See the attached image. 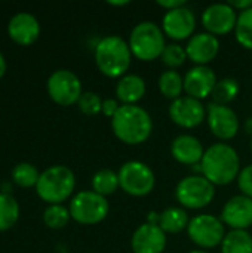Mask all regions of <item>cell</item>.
<instances>
[{"label":"cell","instance_id":"obj_1","mask_svg":"<svg viewBox=\"0 0 252 253\" xmlns=\"http://www.w3.org/2000/svg\"><path fill=\"white\" fill-rule=\"evenodd\" d=\"M201 172L214 185L233 182L241 173V160L236 150L224 142L211 145L202 157Z\"/></svg>","mask_w":252,"mask_h":253},{"label":"cell","instance_id":"obj_2","mask_svg":"<svg viewBox=\"0 0 252 253\" xmlns=\"http://www.w3.org/2000/svg\"><path fill=\"white\" fill-rule=\"evenodd\" d=\"M111 129L117 139L128 145H140L149 139L153 129L150 114L140 105H120L111 119Z\"/></svg>","mask_w":252,"mask_h":253},{"label":"cell","instance_id":"obj_3","mask_svg":"<svg viewBox=\"0 0 252 253\" xmlns=\"http://www.w3.org/2000/svg\"><path fill=\"white\" fill-rule=\"evenodd\" d=\"M132 52L120 36H105L95 47V62L98 70L110 77H123L131 67Z\"/></svg>","mask_w":252,"mask_h":253},{"label":"cell","instance_id":"obj_4","mask_svg":"<svg viewBox=\"0 0 252 253\" xmlns=\"http://www.w3.org/2000/svg\"><path fill=\"white\" fill-rule=\"evenodd\" d=\"M76 176L73 170L62 165L45 169L36 185L37 196L48 205H62L74 191Z\"/></svg>","mask_w":252,"mask_h":253},{"label":"cell","instance_id":"obj_5","mask_svg":"<svg viewBox=\"0 0 252 253\" xmlns=\"http://www.w3.org/2000/svg\"><path fill=\"white\" fill-rule=\"evenodd\" d=\"M128 44L135 58L150 62L160 58L166 47L165 33L156 22L143 21L132 28Z\"/></svg>","mask_w":252,"mask_h":253},{"label":"cell","instance_id":"obj_6","mask_svg":"<svg viewBox=\"0 0 252 253\" xmlns=\"http://www.w3.org/2000/svg\"><path fill=\"white\" fill-rule=\"evenodd\" d=\"M71 218L82 225H95L104 221L108 215L110 206L105 197L95 191H80L70 202Z\"/></svg>","mask_w":252,"mask_h":253},{"label":"cell","instance_id":"obj_7","mask_svg":"<svg viewBox=\"0 0 252 253\" xmlns=\"http://www.w3.org/2000/svg\"><path fill=\"white\" fill-rule=\"evenodd\" d=\"M175 197L178 203L187 209H202L214 200L215 185L203 175H190L178 182Z\"/></svg>","mask_w":252,"mask_h":253},{"label":"cell","instance_id":"obj_8","mask_svg":"<svg viewBox=\"0 0 252 253\" xmlns=\"http://www.w3.org/2000/svg\"><path fill=\"white\" fill-rule=\"evenodd\" d=\"M120 188L134 197H144L150 194L156 185L154 172L143 162H126L117 172Z\"/></svg>","mask_w":252,"mask_h":253},{"label":"cell","instance_id":"obj_9","mask_svg":"<svg viewBox=\"0 0 252 253\" xmlns=\"http://www.w3.org/2000/svg\"><path fill=\"white\" fill-rule=\"evenodd\" d=\"M189 239L202 249H211L223 243L226 237V225L212 215H198L190 219L187 227Z\"/></svg>","mask_w":252,"mask_h":253},{"label":"cell","instance_id":"obj_10","mask_svg":"<svg viewBox=\"0 0 252 253\" xmlns=\"http://www.w3.org/2000/svg\"><path fill=\"white\" fill-rule=\"evenodd\" d=\"M50 99L62 107L77 104L82 96V83L80 79L70 70H56L53 71L46 84Z\"/></svg>","mask_w":252,"mask_h":253},{"label":"cell","instance_id":"obj_11","mask_svg":"<svg viewBox=\"0 0 252 253\" xmlns=\"http://www.w3.org/2000/svg\"><path fill=\"white\" fill-rule=\"evenodd\" d=\"M206 122L212 135L221 141H229L235 138L239 130V119L236 113L227 105H220L214 102L208 104Z\"/></svg>","mask_w":252,"mask_h":253},{"label":"cell","instance_id":"obj_12","mask_svg":"<svg viewBox=\"0 0 252 253\" xmlns=\"http://www.w3.org/2000/svg\"><path fill=\"white\" fill-rule=\"evenodd\" d=\"M169 117L177 126L192 129L199 126L206 119V108L201 101L195 98L181 96L171 102Z\"/></svg>","mask_w":252,"mask_h":253},{"label":"cell","instance_id":"obj_13","mask_svg":"<svg viewBox=\"0 0 252 253\" xmlns=\"http://www.w3.org/2000/svg\"><path fill=\"white\" fill-rule=\"evenodd\" d=\"M238 13L229 3L209 4L202 13V24L209 34L223 36L236 28Z\"/></svg>","mask_w":252,"mask_h":253},{"label":"cell","instance_id":"obj_14","mask_svg":"<svg viewBox=\"0 0 252 253\" xmlns=\"http://www.w3.org/2000/svg\"><path fill=\"white\" fill-rule=\"evenodd\" d=\"M196 28V16L192 9L181 6L174 10H168L162 19V30L165 36L172 40H186L189 39Z\"/></svg>","mask_w":252,"mask_h":253},{"label":"cell","instance_id":"obj_15","mask_svg":"<svg viewBox=\"0 0 252 253\" xmlns=\"http://www.w3.org/2000/svg\"><path fill=\"white\" fill-rule=\"evenodd\" d=\"M217 82L218 80L212 68L208 65H196L184 76V92L187 96L201 101L211 96Z\"/></svg>","mask_w":252,"mask_h":253},{"label":"cell","instance_id":"obj_16","mask_svg":"<svg viewBox=\"0 0 252 253\" xmlns=\"http://www.w3.org/2000/svg\"><path fill=\"white\" fill-rule=\"evenodd\" d=\"M134 253H163L166 248V233L157 224L140 225L131 239Z\"/></svg>","mask_w":252,"mask_h":253},{"label":"cell","instance_id":"obj_17","mask_svg":"<svg viewBox=\"0 0 252 253\" xmlns=\"http://www.w3.org/2000/svg\"><path fill=\"white\" fill-rule=\"evenodd\" d=\"M221 221L232 230H247L252 225V199L241 194L235 196L224 205Z\"/></svg>","mask_w":252,"mask_h":253},{"label":"cell","instance_id":"obj_18","mask_svg":"<svg viewBox=\"0 0 252 253\" xmlns=\"http://www.w3.org/2000/svg\"><path fill=\"white\" fill-rule=\"evenodd\" d=\"M7 34L16 44L30 46L40 36V24L30 12H18L7 24Z\"/></svg>","mask_w":252,"mask_h":253},{"label":"cell","instance_id":"obj_19","mask_svg":"<svg viewBox=\"0 0 252 253\" xmlns=\"http://www.w3.org/2000/svg\"><path fill=\"white\" fill-rule=\"evenodd\" d=\"M220 50V42L217 36L206 33H198L192 36L186 46L187 58L196 65H208L212 62Z\"/></svg>","mask_w":252,"mask_h":253},{"label":"cell","instance_id":"obj_20","mask_svg":"<svg viewBox=\"0 0 252 253\" xmlns=\"http://www.w3.org/2000/svg\"><path fill=\"white\" fill-rule=\"evenodd\" d=\"M171 154L181 165L196 166L202 162L205 151L202 142L196 136L180 135L171 144Z\"/></svg>","mask_w":252,"mask_h":253},{"label":"cell","instance_id":"obj_21","mask_svg":"<svg viewBox=\"0 0 252 253\" xmlns=\"http://www.w3.org/2000/svg\"><path fill=\"white\" fill-rule=\"evenodd\" d=\"M146 95V82L138 74H125L116 84V96L122 105H137Z\"/></svg>","mask_w":252,"mask_h":253},{"label":"cell","instance_id":"obj_22","mask_svg":"<svg viewBox=\"0 0 252 253\" xmlns=\"http://www.w3.org/2000/svg\"><path fill=\"white\" fill-rule=\"evenodd\" d=\"M159 215V227L168 234H177L187 230L190 222L189 213L181 208H168Z\"/></svg>","mask_w":252,"mask_h":253},{"label":"cell","instance_id":"obj_23","mask_svg":"<svg viewBox=\"0 0 252 253\" xmlns=\"http://www.w3.org/2000/svg\"><path fill=\"white\" fill-rule=\"evenodd\" d=\"M221 253H252V237L247 230H232L221 243Z\"/></svg>","mask_w":252,"mask_h":253},{"label":"cell","instance_id":"obj_24","mask_svg":"<svg viewBox=\"0 0 252 253\" xmlns=\"http://www.w3.org/2000/svg\"><path fill=\"white\" fill-rule=\"evenodd\" d=\"M19 219V205L9 193H0V231L10 230Z\"/></svg>","mask_w":252,"mask_h":253},{"label":"cell","instance_id":"obj_25","mask_svg":"<svg viewBox=\"0 0 252 253\" xmlns=\"http://www.w3.org/2000/svg\"><path fill=\"white\" fill-rule=\"evenodd\" d=\"M159 89L165 98L175 101L181 98V92L184 90V79L177 70H166L159 77Z\"/></svg>","mask_w":252,"mask_h":253},{"label":"cell","instance_id":"obj_26","mask_svg":"<svg viewBox=\"0 0 252 253\" xmlns=\"http://www.w3.org/2000/svg\"><path fill=\"white\" fill-rule=\"evenodd\" d=\"M119 176L111 169H101L92 176V191L105 197L119 188Z\"/></svg>","mask_w":252,"mask_h":253},{"label":"cell","instance_id":"obj_27","mask_svg":"<svg viewBox=\"0 0 252 253\" xmlns=\"http://www.w3.org/2000/svg\"><path fill=\"white\" fill-rule=\"evenodd\" d=\"M239 83L236 79L232 77H224L221 80L217 82L211 96H212V102L214 104H220V105H227L229 102H232L238 93H239Z\"/></svg>","mask_w":252,"mask_h":253},{"label":"cell","instance_id":"obj_28","mask_svg":"<svg viewBox=\"0 0 252 253\" xmlns=\"http://www.w3.org/2000/svg\"><path fill=\"white\" fill-rule=\"evenodd\" d=\"M39 178H40V173L36 169V166L31 165V163L22 162V163H18L12 169V181H13L15 185H18L21 188L36 187Z\"/></svg>","mask_w":252,"mask_h":253},{"label":"cell","instance_id":"obj_29","mask_svg":"<svg viewBox=\"0 0 252 253\" xmlns=\"http://www.w3.org/2000/svg\"><path fill=\"white\" fill-rule=\"evenodd\" d=\"M70 218V211L62 205H49L43 212V222L50 230L64 228L68 224Z\"/></svg>","mask_w":252,"mask_h":253},{"label":"cell","instance_id":"obj_30","mask_svg":"<svg viewBox=\"0 0 252 253\" xmlns=\"http://www.w3.org/2000/svg\"><path fill=\"white\" fill-rule=\"evenodd\" d=\"M235 36L241 46L252 50V7L238 15Z\"/></svg>","mask_w":252,"mask_h":253},{"label":"cell","instance_id":"obj_31","mask_svg":"<svg viewBox=\"0 0 252 253\" xmlns=\"http://www.w3.org/2000/svg\"><path fill=\"white\" fill-rule=\"evenodd\" d=\"M160 59L162 62L169 67V70H175L178 67H181L187 58V52H186V47L177 44V43H172V44H166V47L163 49L162 55H160Z\"/></svg>","mask_w":252,"mask_h":253},{"label":"cell","instance_id":"obj_32","mask_svg":"<svg viewBox=\"0 0 252 253\" xmlns=\"http://www.w3.org/2000/svg\"><path fill=\"white\" fill-rule=\"evenodd\" d=\"M79 110L86 116H95L102 110V99L95 92H83L77 101Z\"/></svg>","mask_w":252,"mask_h":253},{"label":"cell","instance_id":"obj_33","mask_svg":"<svg viewBox=\"0 0 252 253\" xmlns=\"http://www.w3.org/2000/svg\"><path fill=\"white\" fill-rule=\"evenodd\" d=\"M238 185L244 196L252 199V165L245 166L241 170V173L238 176Z\"/></svg>","mask_w":252,"mask_h":253},{"label":"cell","instance_id":"obj_34","mask_svg":"<svg viewBox=\"0 0 252 253\" xmlns=\"http://www.w3.org/2000/svg\"><path fill=\"white\" fill-rule=\"evenodd\" d=\"M120 105H122V104H119L117 99H111V98L104 99V101H102V110H101V113H102L104 116L113 119V117L116 116V113L119 111Z\"/></svg>","mask_w":252,"mask_h":253},{"label":"cell","instance_id":"obj_35","mask_svg":"<svg viewBox=\"0 0 252 253\" xmlns=\"http://www.w3.org/2000/svg\"><path fill=\"white\" fill-rule=\"evenodd\" d=\"M157 4L163 9L168 10H174V9H178L181 6H186V0H159Z\"/></svg>","mask_w":252,"mask_h":253},{"label":"cell","instance_id":"obj_36","mask_svg":"<svg viewBox=\"0 0 252 253\" xmlns=\"http://www.w3.org/2000/svg\"><path fill=\"white\" fill-rule=\"evenodd\" d=\"M229 4L238 12V9H239V13L241 12H244V10H247V9H250L252 7V0H244V1H229Z\"/></svg>","mask_w":252,"mask_h":253},{"label":"cell","instance_id":"obj_37","mask_svg":"<svg viewBox=\"0 0 252 253\" xmlns=\"http://www.w3.org/2000/svg\"><path fill=\"white\" fill-rule=\"evenodd\" d=\"M4 73H6V59H4L3 53L0 52V79L4 76Z\"/></svg>","mask_w":252,"mask_h":253},{"label":"cell","instance_id":"obj_38","mask_svg":"<svg viewBox=\"0 0 252 253\" xmlns=\"http://www.w3.org/2000/svg\"><path fill=\"white\" fill-rule=\"evenodd\" d=\"M244 127H245V132H247L248 135H252V117H248V119L245 120Z\"/></svg>","mask_w":252,"mask_h":253},{"label":"cell","instance_id":"obj_39","mask_svg":"<svg viewBox=\"0 0 252 253\" xmlns=\"http://www.w3.org/2000/svg\"><path fill=\"white\" fill-rule=\"evenodd\" d=\"M107 3L111 4V6H126V4H129L128 0H122V1H111V0H108Z\"/></svg>","mask_w":252,"mask_h":253},{"label":"cell","instance_id":"obj_40","mask_svg":"<svg viewBox=\"0 0 252 253\" xmlns=\"http://www.w3.org/2000/svg\"><path fill=\"white\" fill-rule=\"evenodd\" d=\"M190 253H206V252H203V251H193V252H190Z\"/></svg>","mask_w":252,"mask_h":253},{"label":"cell","instance_id":"obj_41","mask_svg":"<svg viewBox=\"0 0 252 253\" xmlns=\"http://www.w3.org/2000/svg\"><path fill=\"white\" fill-rule=\"evenodd\" d=\"M251 151H252V141H251Z\"/></svg>","mask_w":252,"mask_h":253}]
</instances>
